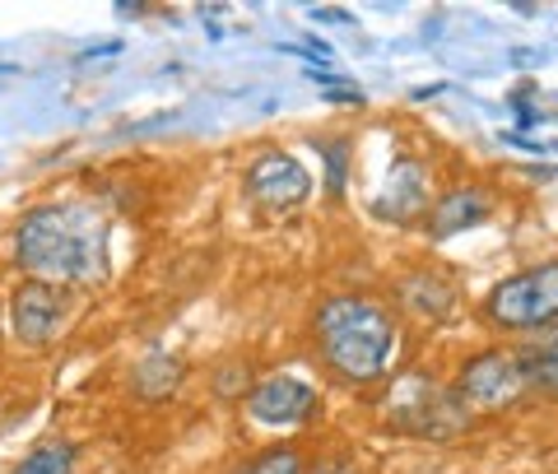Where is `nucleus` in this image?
<instances>
[{"mask_svg":"<svg viewBox=\"0 0 558 474\" xmlns=\"http://www.w3.org/2000/svg\"><path fill=\"white\" fill-rule=\"evenodd\" d=\"M75 461H80L75 442H43V447H33L10 474H70Z\"/></svg>","mask_w":558,"mask_h":474,"instance_id":"nucleus-13","label":"nucleus"},{"mask_svg":"<svg viewBox=\"0 0 558 474\" xmlns=\"http://www.w3.org/2000/svg\"><path fill=\"white\" fill-rule=\"evenodd\" d=\"M0 326H5V316H0Z\"/></svg>","mask_w":558,"mask_h":474,"instance_id":"nucleus-17","label":"nucleus"},{"mask_svg":"<svg viewBox=\"0 0 558 474\" xmlns=\"http://www.w3.org/2000/svg\"><path fill=\"white\" fill-rule=\"evenodd\" d=\"M233 474H303V455L293 447H270L252 455V461H242Z\"/></svg>","mask_w":558,"mask_h":474,"instance_id":"nucleus-14","label":"nucleus"},{"mask_svg":"<svg viewBox=\"0 0 558 474\" xmlns=\"http://www.w3.org/2000/svg\"><path fill=\"white\" fill-rule=\"evenodd\" d=\"M418 209H424V168L405 158L391 178V200L373 205V215L377 219H410V215H418Z\"/></svg>","mask_w":558,"mask_h":474,"instance_id":"nucleus-11","label":"nucleus"},{"mask_svg":"<svg viewBox=\"0 0 558 474\" xmlns=\"http://www.w3.org/2000/svg\"><path fill=\"white\" fill-rule=\"evenodd\" d=\"M14 266L43 284H94L108 275V219L94 205H38L14 223Z\"/></svg>","mask_w":558,"mask_h":474,"instance_id":"nucleus-1","label":"nucleus"},{"mask_svg":"<svg viewBox=\"0 0 558 474\" xmlns=\"http://www.w3.org/2000/svg\"><path fill=\"white\" fill-rule=\"evenodd\" d=\"M303 474H359V465L344 461V455H330V461H322L317 470H303Z\"/></svg>","mask_w":558,"mask_h":474,"instance_id":"nucleus-16","label":"nucleus"},{"mask_svg":"<svg viewBox=\"0 0 558 474\" xmlns=\"http://www.w3.org/2000/svg\"><path fill=\"white\" fill-rule=\"evenodd\" d=\"M484 316L498 330H521V336L526 330H549L558 321V260H545V266H531L494 284Z\"/></svg>","mask_w":558,"mask_h":474,"instance_id":"nucleus-3","label":"nucleus"},{"mask_svg":"<svg viewBox=\"0 0 558 474\" xmlns=\"http://www.w3.org/2000/svg\"><path fill=\"white\" fill-rule=\"evenodd\" d=\"M517 358H521V373H526V391L535 386V391L558 400V326L535 349H526V354H517Z\"/></svg>","mask_w":558,"mask_h":474,"instance_id":"nucleus-12","label":"nucleus"},{"mask_svg":"<svg viewBox=\"0 0 558 474\" xmlns=\"http://www.w3.org/2000/svg\"><path fill=\"white\" fill-rule=\"evenodd\" d=\"M414 391L400 381L396 386V405H391V424L405 428V433H418V437H451L461 424H465V400L433 386L428 377H414Z\"/></svg>","mask_w":558,"mask_h":474,"instance_id":"nucleus-5","label":"nucleus"},{"mask_svg":"<svg viewBox=\"0 0 558 474\" xmlns=\"http://www.w3.org/2000/svg\"><path fill=\"white\" fill-rule=\"evenodd\" d=\"M242 186H247L252 205H260L266 215H284V209L303 205L312 196V172L284 149H266L256 154L247 172H242Z\"/></svg>","mask_w":558,"mask_h":474,"instance_id":"nucleus-4","label":"nucleus"},{"mask_svg":"<svg viewBox=\"0 0 558 474\" xmlns=\"http://www.w3.org/2000/svg\"><path fill=\"white\" fill-rule=\"evenodd\" d=\"M317 344H322V358L330 373L354 386H368L391 373L396 321L373 297L344 293V297H330L317 312Z\"/></svg>","mask_w":558,"mask_h":474,"instance_id":"nucleus-2","label":"nucleus"},{"mask_svg":"<svg viewBox=\"0 0 558 474\" xmlns=\"http://www.w3.org/2000/svg\"><path fill=\"white\" fill-rule=\"evenodd\" d=\"M396 297H400V303H405L414 316L442 321V316L451 312V303H457V289H451L442 275L418 270V275H405V279H400V284H396Z\"/></svg>","mask_w":558,"mask_h":474,"instance_id":"nucleus-10","label":"nucleus"},{"mask_svg":"<svg viewBox=\"0 0 558 474\" xmlns=\"http://www.w3.org/2000/svg\"><path fill=\"white\" fill-rule=\"evenodd\" d=\"M317 145V154L326 158V182H330V191H344V178H349V154H354V145L349 139H312Z\"/></svg>","mask_w":558,"mask_h":474,"instance_id":"nucleus-15","label":"nucleus"},{"mask_svg":"<svg viewBox=\"0 0 558 474\" xmlns=\"http://www.w3.org/2000/svg\"><path fill=\"white\" fill-rule=\"evenodd\" d=\"M526 396V373H521V358L508 349H484V354L465 358L461 367V400L480 410H508Z\"/></svg>","mask_w":558,"mask_h":474,"instance_id":"nucleus-6","label":"nucleus"},{"mask_svg":"<svg viewBox=\"0 0 558 474\" xmlns=\"http://www.w3.org/2000/svg\"><path fill=\"white\" fill-rule=\"evenodd\" d=\"M488 209H494L488 191H480V186H457V191H447V196L433 205L428 233H433V238H451V233H461V228L484 223Z\"/></svg>","mask_w":558,"mask_h":474,"instance_id":"nucleus-9","label":"nucleus"},{"mask_svg":"<svg viewBox=\"0 0 558 474\" xmlns=\"http://www.w3.org/2000/svg\"><path fill=\"white\" fill-rule=\"evenodd\" d=\"M312 410H317V391L303 377H289V373L256 381L247 391L252 424H266V428H299L312 418Z\"/></svg>","mask_w":558,"mask_h":474,"instance_id":"nucleus-8","label":"nucleus"},{"mask_svg":"<svg viewBox=\"0 0 558 474\" xmlns=\"http://www.w3.org/2000/svg\"><path fill=\"white\" fill-rule=\"evenodd\" d=\"M61 316H65L61 289L43 284V279H24V284L10 289V330L20 344H28V349L51 344L61 330Z\"/></svg>","mask_w":558,"mask_h":474,"instance_id":"nucleus-7","label":"nucleus"}]
</instances>
